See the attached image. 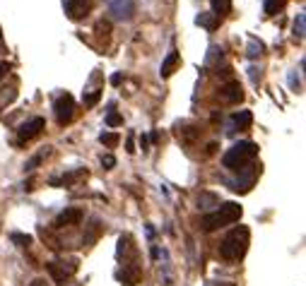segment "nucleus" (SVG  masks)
<instances>
[{
    "label": "nucleus",
    "mask_w": 306,
    "mask_h": 286,
    "mask_svg": "<svg viewBox=\"0 0 306 286\" xmlns=\"http://www.w3.org/2000/svg\"><path fill=\"white\" fill-rule=\"evenodd\" d=\"M8 70H10V65H8V63H0V80L8 75Z\"/></svg>",
    "instance_id": "393cba45"
},
{
    "label": "nucleus",
    "mask_w": 306,
    "mask_h": 286,
    "mask_svg": "<svg viewBox=\"0 0 306 286\" xmlns=\"http://www.w3.org/2000/svg\"><path fill=\"white\" fill-rule=\"evenodd\" d=\"M101 164H104V168H113V166H116V156L104 154V156H101Z\"/></svg>",
    "instance_id": "5701e85b"
},
{
    "label": "nucleus",
    "mask_w": 306,
    "mask_h": 286,
    "mask_svg": "<svg viewBox=\"0 0 306 286\" xmlns=\"http://www.w3.org/2000/svg\"><path fill=\"white\" fill-rule=\"evenodd\" d=\"M121 72H116V75H111V84H121Z\"/></svg>",
    "instance_id": "a878e982"
},
{
    "label": "nucleus",
    "mask_w": 306,
    "mask_h": 286,
    "mask_svg": "<svg viewBox=\"0 0 306 286\" xmlns=\"http://www.w3.org/2000/svg\"><path fill=\"white\" fill-rule=\"evenodd\" d=\"M210 5H212V15L215 17H222V15L232 12V0H210Z\"/></svg>",
    "instance_id": "4468645a"
},
{
    "label": "nucleus",
    "mask_w": 306,
    "mask_h": 286,
    "mask_svg": "<svg viewBox=\"0 0 306 286\" xmlns=\"http://www.w3.org/2000/svg\"><path fill=\"white\" fill-rule=\"evenodd\" d=\"M29 286H46V281H44V279H34Z\"/></svg>",
    "instance_id": "cd10ccee"
},
{
    "label": "nucleus",
    "mask_w": 306,
    "mask_h": 286,
    "mask_svg": "<svg viewBox=\"0 0 306 286\" xmlns=\"http://www.w3.org/2000/svg\"><path fill=\"white\" fill-rule=\"evenodd\" d=\"M241 171H244V168H241ZM253 180H256V168H248V171H244L239 178L229 180V188L236 192H248L251 185H253Z\"/></svg>",
    "instance_id": "6e6552de"
},
{
    "label": "nucleus",
    "mask_w": 306,
    "mask_h": 286,
    "mask_svg": "<svg viewBox=\"0 0 306 286\" xmlns=\"http://www.w3.org/2000/svg\"><path fill=\"white\" fill-rule=\"evenodd\" d=\"M46 269H49V274L53 276V281H56V284H65V279H68V276H73L75 272H77V260H68V264H65V260L49 262L46 264Z\"/></svg>",
    "instance_id": "39448f33"
},
{
    "label": "nucleus",
    "mask_w": 306,
    "mask_h": 286,
    "mask_svg": "<svg viewBox=\"0 0 306 286\" xmlns=\"http://www.w3.org/2000/svg\"><path fill=\"white\" fill-rule=\"evenodd\" d=\"M256 156H258V144L246 140V142L234 144L232 149L222 156V166L229 168V171H241V168H246V164H248L251 159H256Z\"/></svg>",
    "instance_id": "f03ea898"
},
{
    "label": "nucleus",
    "mask_w": 306,
    "mask_h": 286,
    "mask_svg": "<svg viewBox=\"0 0 306 286\" xmlns=\"http://www.w3.org/2000/svg\"><path fill=\"white\" fill-rule=\"evenodd\" d=\"M260 51H263V44L251 41V46H248V58H256V56H260Z\"/></svg>",
    "instance_id": "412c9836"
},
{
    "label": "nucleus",
    "mask_w": 306,
    "mask_h": 286,
    "mask_svg": "<svg viewBox=\"0 0 306 286\" xmlns=\"http://www.w3.org/2000/svg\"><path fill=\"white\" fill-rule=\"evenodd\" d=\"M123 118L116 113V111H109V116H106V125H111V128H116V125H121Z\"/></svg>",
    "instance_id": "a211bd4d"
},
{
    "label": "nucleus",
    "mask_w": 306,
    "mask_h": 286,
    "mask_svg": "<svg viewBox=\"0 0 306 286\" xmlns=\"http://www.w3.org/2000/svg\"><path fill=\"white\" fill-rule=\"evenodd\" d=\"M196 22L200 24V27H205L208 32H215V29H217V24H220V17H215L212 12H205V15H200V17H198Z\"/></svg>",
    "instance_id": "ddd939ff"
},
{
    "label": "nucleus",
    "mask_w": 306,
    "mask_h": 286,
    "mask_svg": "<svg viewBox=\"0 0 306 286\" xmlns=\"http://www.w3.org/2000/svg\"><path fill=\"white\" fill-rule=\"evenodd\" d=\"M13 240L17 245H29L32 243V236H25V233H13Z\"/></svg>",
    "instance_id": "aec40b11"
},
{
    "label": "nucleus",
    "mask_w": 306,
    "mask_h": 286,
    "mask_svg": "<svg viewBox=\"0 0 306 286\" xmlns=\"http://www.w3.org/2000/svg\"><path fill=\"white\" fill-rule=\"evenodd\" d=\"M0 39H3V34H0Z\"/></svg>",
    "instance_id": "c85d7f7f"
},
{
    "label": "nucleus",
    "mask_w": 306,
    "mask_h": 286,
    "mask_svg": "<svg viewBox=\"0 0 306 286\" xmlns=\"http://www.w3.org/2000/svg\"><path fill=\"white\" fill-rule=\"evenodd\" d=\"M244 214L241 204L236 202H222L217 212H210V214L203 216V231H217V228L227 226V224H236Z\"/></svg>",
    "instance_id": "f257e3e1"
},
{
    "label": "nucleus",
    "mask_w": 306,
    "mask_h": 286,
    "mask_svg": "<svg viewBox=\"0 0 306 286\" xmlns=\"http://www.w3.org/2000/svg\"><path fill=\"white\" fill-rule=\"evenodd\" d=\"M147 144H149V137H147V135H142V137H140V147H142V149H147Z\"/></svg>",
    "instance_id": "bb28decb"
},
{
    "label": "nucleus",
    "mask_w": 306,
    "mask_h": 286,
    "mask_svg": "<svg viewBox=\"0 0 306 286\" xmlns=\"http://www.w3.org/2000/svg\"><path fill=\"white\" fill-rule=\"evenodd\" d=\"M53 113H56V120H58V125H68L75 116V101L70 94H63L56 99V104H53Z\"/></svg>",
    "instance_id": "20e7f679"
},
{
    "label": "nucleus",
    "mask_w": 306,
    "mask_h": 286,
    "mask_svg": "<svg viewBox=\"0 0 306 286\" xmlns=\"http://www.w3.org/2000/svg\"><path fill=\"white\" fill-rule=\"evenodd\" d=\"M97 32H99V34H109V32H111V24L101 20V22L97 24Z\"/></svg>",
    "instance_id": "b1692460"
},
{
    "label": "nucleus",
    "mask_w": 306,
    "mask_h": 286,
    "mask_svg": "<svg viewBox=\"0 0 306 286\" xmlns=\"http://www.w3.org/2000/svg\"><path fill=\"white\" fill-rule=\"evenodd\" d=\"M284 0H265V15H275L277 10H282Z\"/></svg>",
    "instance_id": "f3484780"
},
{
    "label": "nucleus",
    "mask_w": 306,
    "mask_h": 286,
    "mask_svg": "<svg viewBox=\"0 0 306 286\" xmlns=\"http://www.w3.org/2000/svg\"><path fill=\"white\" fill-rule=\"evenodd\" d=\"M232 123L239 130H246V128H251V123H253V113H251V111H239V113L232 116Z\"/></svg>",
    "instance_id": "f8f14e48"
},
{
    "label": "nucleus",
    "mask_w": 306,
    "mask_h": 286,
    "mask_svg": "<svg viewBox=\"0 0 306 286\" xmlns=\"http://www.w3.org/2000/svg\"><path fill=\"white\" fill-rule=\"evenodd\" d=\"M92 3L94 0H68L65 3V12L70 20H82L87 12L92 10Z\"/></svg>",
    "instance_id": "423d86ee"
},
{
    "label": "nucleus",
    "mask_w": 306,
    "mask_h": 286,
    "mask_svg": "<svg viewBox=\"0 0 306 286\" xmlns=\"http://www.w3.org/2000/svg\"><path fill=\"white\" fill-rule=\"evenodd\" d=\"M82 221V209H63L61 214L56 216V226L63 228V226H75V224H80Z\"/></svg>",
    "instance_id": "1a4fd4ad"
},
{
    "label": "nucleus",
    "mask_w": 306,
    "mask_h": 286,
    "mask_svg": "<svg viewBox=\"0 0 306 286\" xmlns=\"http://www.w3.org/2000/svg\"><path fill=\"white\" fill-rule=\"evenodd\" d=\"M222 99L229 101V104H239L244 99V92H241V84L239 82H229L227 87H222Z\"/></svg>",
    "instance_id": "9d476101"
},
{
    "label": "nucleus",
    "mask_w": 306,
    "mask_h": 286,
    "mask_svg": "<svg viewBox=\"0 0 306 286\" xmlns=\"http://www.w3.org/2000/svg\"><path fill=\"white\" fill-rule=\"evenodd\" d=\"M99 96H101V92H92V94H85L82 96V101H85V106H94V104H97L99 101Z\"/></svg>",
    "instance_id": "6ab92c4d"
},
{
    "label": "nucleus",
    "mask_w": 306,
    "mask_h": 286,
    "mask_svg": "<svg viewBox=\"0 0 306 286\" xmlns=\"http://www.w3.org/2000/svg\"><path fill=\"white\" fill-rule=\"evenodd\" d=\"M304 24H306V15L299 12L296 20H294V36H296V39H304Z\"/></svg>",
    "instance_id": "2eb2a0df"
},
{
    "label": "nucleus",
    "mask_w": 306,
    "mask_h": 286,
    "mask_svg": "<svg viewBox=\"0 0 306 286\" xmlns=\"http://www.w3.org/2000/svg\"><path fill=\"white\" fill-rule=\"evenodd\" d=\"M101 144H106V147H116V144L121 142V137L116 135V132H101Z\"/></svg>",
    "instance_id": "dca6fc26"
},
{
    "label": "nucleus",
    "mask_w": 306,
    "mask_h": 286,
    "mask_svg": "<svg viewBox=\"0 0 306 286\" xmlns=\"http://www.w3.org/2000/svg\"><path fill=\"white\" fill-rule=\"evenodd\" d=\"M179 60H181V58H179V53H176V51H172V53L164 58V63H162V68H160V75L164 77V80L174 75V70L179 68Z\"/></svg>",
    "instance_id": "9b49d317"
},
{
    "label": "nucleus",
    "mask_w": 306,
    "mask_h": 286,
    "mask_svg": "<svg viewBox=\"0 0 306 286\" xmlns=\"http://www.w3.org/2000/svg\"><path fill=\"white\" fill-rule=\"evenodd\" d=\"M44 125H46V120L41 118V116L22 123V125H20V140H32V137H37L39 132L44 130Z\"/></svg>",
    "instance_id": "0eeeda50"
},
{
    "label": "nucleus",
    "mask_w": 306,
    "mask_h": 286,
    "mask_svg": "<svg viewBox=\"0 0 306 286\" xmlns=\"http://www.w3.org/2000/svg\"><path fill=\"white\" fill-rule=\"evenodd\" d=\"M41 159H44V154H37L34 159H32V161H29V164H25V171H34V168L41 164Z\"/></svg>",
    "instance_id": "4be33fe9"
},
{
    "label": "nucleus",
    "mask_w": 306,
    "mask_h": 286,
    "mask_svg": "<svg viewBox=\"0 0 306 286\" xmlns=\"http://www.w3.org/2000/svg\"><path fill=\"white\" fill-rule=\"evenodd\" d=\"M248 248V228L246 226H236L232 228V233L222 240L220 245V255L224 260H239Z\"/></svg>",
    "instance_id": "7ed1b4c3"
}]
</instances>
